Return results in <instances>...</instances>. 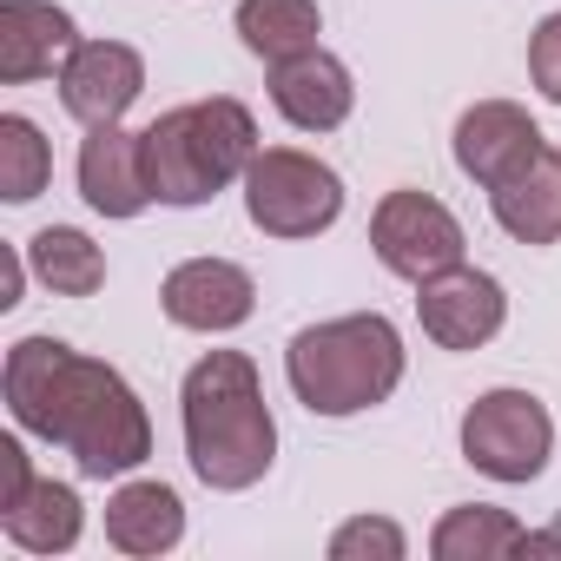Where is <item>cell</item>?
Listing matches in <instances>:
<instances>
[{"instance_id":"cell-1","label":"cell","mask_w":561,"mask_h":561,"mask_svg":"<svg viewBox=\"0 0 561 561\" xmlns=\"http://www.w3.org/2000/svg\"><path fill=\"white\" fill-rule=\"evenodd\" d=\"M0 390H8V416L27 436L67 449L87 482L133 476L152 456V416L139 390L113 364L60 337H21L0 364Z\"/></svg>"},{"instance_id":"cell-3","label":"cell","mask_w":561,"mask_h":561,"mask_svg":"<svg viewBox=\"0 0 561 561\" xmlns=\"http://www.w3.org/2000/svg\"><path fill=\"white\" fill-rule=\"evenodd\" d=\"M410 370V351H403V331L383 318V311H351V318H324V324H305L291 344H285V377H291V397L311 410V416H364L377 403L397 397Z\"/></svg>"},{"instance_id":"cell-6","label":"cell","mask_w":561,"mask_h":561,"mask_svg":"<svg viewBox=\"0 0 561 561\" xmlns=\"http://www.w3.org/2000/svg\"><path fill=\"white\" fill-rule=\"evenodd\" d=\"M462 462L482 469L489 482H535L554 456V416L535 390L495 383L462 410Z\"/></svg>"},{"instance_id":"cell-13","label":"cell","mask_w":561,"mask_h":561,"mask_svg":"<svg viewBox=\"0 0 561 561\" xmlns=\"http://www.w3.org/2000/svg\"><path fill=\"white\" fill-rule=\"evenodd\" d=\"M548 139H541V126L515 106V100H476L462 119H456V139H449V152H456V172L462 179H476L482 192L495 185V179H508L528 152H541Z\"/></svg>"},{"instance_id":"cell-16","label":"cell","mask_w":561,"mask_h":561,"mask_svg":"<svg viewBox=\"0 0 561 561\" xmlns=\"http://www.w3.org/2000/svg\"><path fill=\"white\" fill-rule=\"evenodd\" d=\"M106 541L119 554H172L185 541V502L172 482H119L113 502H106Z\"/></svg>"},{"instance_id":"cell-20","label":"cell","mask_w":561,"mask_h":561,"mask_svg":"<svg viewBox=\"0 0 561 561\" xmlns=\"http://www.w3.org/2000/svg\"><path fill=\"white\" fill-rule=\"evenodd\" d=\"M522 548V522L508 508H489V502H462L436 522L430 535V554L436 561H502Z\"/></svg>"},{"instance_id":"cell-7","label":"cell","mask_w":561,"mask_h":561,"mask_svg":"<svg viewBox=\"0 0 561 561\" xmlns=\"http://www.w3.org/2000/svg\"><path fill=\"white\" fill-rule=\"evenodd\" d=\"M370 251H377V264H383L390 277L423 285V277L462 264L469 238H462V218H456L443 198H430V192H416V185H397V192H383L377 211H370Z\"/></svg>"},{"instance_id":"cell-2","label":"cell","mask_w":561,"mask_h":561,"mask_svg":"<svg viewBox=\"0 0 561 561\" xmlns=\"http://www.w3.org/2000/svg\"><path fill=\"white\" fill-rule=\"evenodd\" d=\"M179 423L192 476L218 495H238L277 462V416L264 403L257 364L244 351H205L179 383Z\"/></svg>"},{"instance_id":"cell-9","label":"cell","mask_w":561,"mask_h":561,"mask_svg":"<svg viewBox=\"0 0 561 561\" xmlns=\"http://www.w3.org/2000/svg\"><path fill=\"white\" fill-rule=\"evenodd\" d=\"M159 311L179 324V331H198V337H225L238 324H251L257 311V277L231 257H185L165 271L159 285Z\"/></svg>"},{"instance_id":"cell-23","label":"cell","mask_w":561,"mask_h":561,"mask_svg":"<svg viewBox=\"0 0 561 561\" xmlns=\"http://www.w3.org/2000/svg\"><path fill=\"white\" fill-rule=\"evenodd\" d=\"M528 80L548 106H561V14H548L535 34H528Z\"/></svg>"},{"instance_id":"cell-22","label":"cell","mask_w":561,"mask_h":561,"mask_svg":"<svg viewBox=\"0 0 561 561\" xmlns=\"http://www.w3.org/2000/svg\"><path fill=\"white\" fill-rule=\"evenodd\" d=\"M403 554H410V535L390 515H357L331 535V561H403Z\"/></svg>"},{"instance_id":"cell-14","label":"cell","mask_w":561,"mask_h":561,"mask_svg":"<svg viewBox=\"0 0 561 561\" xmlns=\"http://www.w3.org/2000/svg\"><path fill=\"white\" fill-rule=\"evenodd\" d=\"M80 47L73 14L54 0H0V80L27 87L67 67V54Z\"/></svg>"},{"instance_id":"cell-24","label":"cell","mask_w":561,"mask_h":561,"mask_svg":"<svg viewBox=\"0 0 561 561\" xmlns=\"http://www.w3.org/2000/svg\"><path fill=\"white\" fill-rule=\"evenodd\" d=\"M27 482H34V462H27L21 436H0V508L21 502V495H27Z\"/></svg>"},{"instance_id":"cell-5","label":"cell","mask_w":561,"mask_h":561,"mask_svg":"<svg viewBox=\"0 0 561 561\" xmlns=\"http://www.w3.org/2000/svg\"><path fill=\"white\" fill-rule=\"evenodd\" d=\"M244 218L264 238H318L344 218V179L305 146H257L244 165Z\"/></svg>"},{"instance_id":"cell-8","label":"cell","mask_w":561,"mask_h":561,"mask_svg":"<svg viewBox=\"0 0 561 561\" xmlns=\"http://www.w3.org/2000/svg\"><path fill=\"white\" fill-rule=\"evenodd\" d=\"M416 318H423V337L436 351H482L508 324V291L495 271H476L462 257V264L416 285Z\"/></svg>"},{"instance_id":"cell-21","label":"cell","mask_w":561,"mask_h":561,"mask_svg":"<svg viewBox=\"0 0 561 561\" xmlns=\"http://www.w3.org/2000/svg\"><path fill=\"white\" fill-rule=\"evenodd\" d=\"M47 179H54V146L41 139V126L27 113H0V198L34 205Z\"/></svg>"},{"instance_id":"cell-25","label":"cell","mask_w":561,"mask_h":561,"mask_svg":"<svg viewBox=\"0 0 561 561\" xmlns=\"http://www.w3.org/2000/svg\"><path fill=\"white\" fill-rule=\"evenodd\" d=\"M515 554H561V535H528L522 528V548Z\"/></svg>"},{"instance_id":"cell-4","label":"cell","mask_w":561,"mask_h":561,"mask_svg":"<svg viewBox=\"0 0 561 561\" xmlns=\"http://www.w3.org/2000/svg\"><path fill=\"white\" fill-rule=\"evenodd\" d=\"M257 159V119L244 100L211 93L192 106H172L146 126V165H152V192L159 205H211L225 185L244 179V165Z\"/></svg>"},{"instance_id":"cell-19","label":"cell","mask_w":561,"mask_h":561,"mask_svg":"<svg viewBox=\"0 0 561 561\" xmlns=\"http://www.w3.org/2000/svg\"><path fill=\"white\" fill-rule=\"evenodd\" d=\"M27 264L54 298H93L106 285V251L80 225H47L27 238Z\"/></svg>"},{"instance_id":"cell-17","label":"cell","mask_w":561,"mask_h":561,"mask_svg":"<svg viewBox=\"0 0 561 561\" xmlns=\"http://www.w3.org/2000/svg\"><path fill=\"white\" fill-rule=\"evenodd\" d=\"M0 528L21 554H67L87 528V502L73 482H54V476H34L21 502L0 508Z\"/></svg>"},{"instance_id":"cell-10","label":"cell","mask_w":561,"mask_h":561,"mask_svg":"<svg viewBox=\"0 0 561 561\" xmlns=\"http://www.w3.org/2000/svg\"><path fill=\"white\" fill-rule=\"evenodd\" d=\"M54 80H60V106L80 126H119L146 93V60L126 41H80Z\"/></svg>"},{"instance_id":"cell-11","label":"cell","mask_w":561,"mask_h":561,"mask_svg":"<svg viewBox=\"0 0 561 561\" xmlns=\"http://www.w3.org/2000/svg\"><path fill=\"white\" fill-rule=\"evenodd\" d=\"M80 198L100 218H139L146 205H159L152 192V165H146V133L119 126H87L80 139Z\"/></svg>"},{"instance_id":"cell-18","label":"cell","mask_w":561,"mask_h":561,"mask_svg":"<svg viewBox=\"0 0 561 561\" xmlns=\"http://www.w3.org/2000/svg\"><path fill=\"white\" fill-rule=\"evenodd\" d=\"M231 27H238L244 54H257L264 67H277V60H291V54L318 47L324 8H318V0H238Z\"/></svg>"},{"instance_id":"cell-15","label":"cell","mask_w":561,"mask_h":561,"mask_svg":"<svg viewBox=\"0 0 561 561\" xmlns=\"http://www.w3.org/2000/svg\"><path fill=\"white\" fill-rule=\"evenodd\" d=\"M489 211L515 244H561V146H541L508 179H495Z\"/></svg>"},{"instance_id":"cell-12","label":"cell","mask_w":561,"mask_h":561,"mask_svg":"<svg viewBox=\"0 0 561 561\" xmlns=\"http://www.w3.org/2000/svg\"><path fill=\"white\" fill-rule=\"evenodd\" d=\"M271 106L285 113L298 133H337L357 113V80H351V67L337 54L305 47V54L271 67Z\"/></svg>"}]
</instances>
